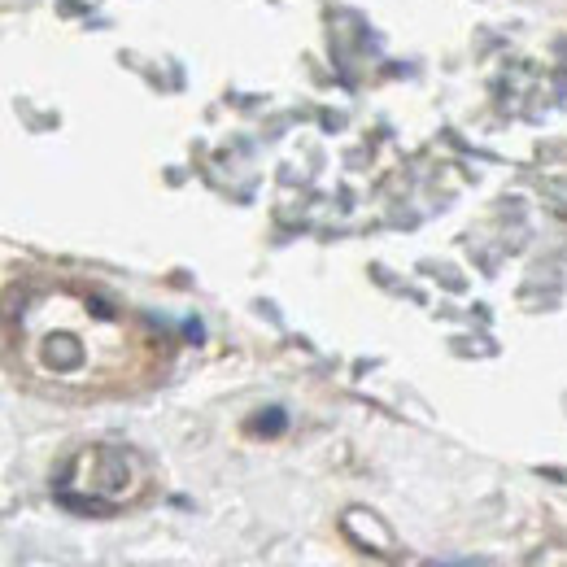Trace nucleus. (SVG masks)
<instances>
[{
  "label": "nucleus",
  "mask_w": 567,
  "mask_h": 567,
  "mask_svg": "<svg viewBox=\"0 0 567 567\" xmlns=\"http://www.w3.org/2000/svg\"><path fill=\"white\" fill-rule=\"evenodd\" d=\"M424 567H489V563H476V559H467V563H424Z\"/></svg>",
  "instance_id": "3"
},
{
  "label": "nucleus",
  "mask_w": 567,
  "mask_h": 567,
  "mask_svg": "<svg viewBox=\"0 0 567 567\" xmlns=\"http://www.w3.org/2000/svg\"><path fill=\"white\" fill-rule=\"evenodd\" d=\"M284 428H288V410L284 406H267V410H258V415L249 419L253 437H284Z\"/></svg>",
  "instance_id": "2"
},
{
  "label": "nucleus",
  "mask_w": 567,
  "mask_h": 567,
  "mask_svg": "<svg viewBox=\"0 0 567 567\" xmlns=\"http://www.w3.org/2000/svg\"><path fill=\"white\" fill-rule=\"evenodd\" d=\"M57 502L75 515H114L118 511V502L96 498V493H75V489H57Z\"/></svg>",
  "instance_id": "1"
}]
</instances>
